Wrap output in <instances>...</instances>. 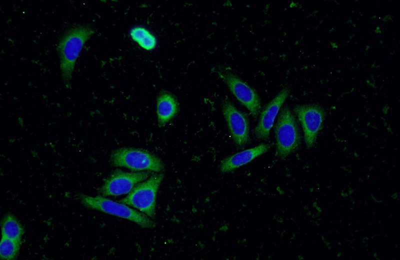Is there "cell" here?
<instances>
[{"instance_id": "6da1fadb", "label": "cell", "mask_w": 400, "mask_h": 260, "mask_svg": "<svg viewBox=\"0 0 400 260\" xmlns=\"http://www.w3.org/2000/svg\"><path fill=\"white\" fill-rule=\"evenodd\" d=\"M91 27L78 25L70 28L61 38L57 50L60 57V69L65 87L70 88L76 60L86 42L94 34Z\"/></svg>"}, {"instance_id": "7a4b0ae2", "label": "cell", "mask_w": 400, "mask_h": 260, "mask_svg": "<svg viewBox=\"0 0 400 260\" xmlns=\"http://www.w3.org/2000/svg\"><path fill=\"white\" fill-rule=\"evenodd\" d=\"M79 198L85 206L103 212L130 220L143 228H153L155 222L146 214L138 212L126 204L114 202L100 196H90L79 194Z\"/></svg>"}, {"instance_id": "3957f363", "label": "cell", "mask_w": 400, "mask_h": 260, "mask_svg": "<svg viewBox=\"0 0 400 260\" xmlns=\"http://www.w3.org/2000/svg\"><path fill=\"white\" fill-rule=\"evenodd\" d=\"M110 162L114 166L126 168L135 172H159L164 168L160 158L140 148H123L115 150L111 154Z\"/></svg>"}, {"instance_id": "277c9868", "label": "cell", "mask_w": 400, "mask_h": 260, "mask_svg": "<svg viewBox=\"0 0 400 260\" xmlns=\"http://www.w3.org/2000/svg\"><path fill=\"white\" fill-rule=\"evenodd\" d=\"M276 139V155L284 158L299 146L300 136L294 116L285 107L280 113L274 128Z\"/></svg>"}, {"instance_id": "5b68a950", "label": "cell", "mask_w": 400, "mask_h": 260, "mask_svg": "<svg viewBox=\"0 0 400 260\" xmlns=\"http://www.w3.org/2000/svg\"><path fill=\"white\" fill-rule=\"evenodd\" d=\"M164 178L162 174H155L136 186L118 202L132 206L151 218L156 215V198Z\"/></svg>"}, {"instance_id": "8992f818", "label": "cell", "mask_w": 400, "mask_h": 260, "mask_svg": "<svg viewBox=\"0 0 400 260\" xmlns=\"http://www.w3.org/2000/svg\"><path fill=\"white\" fill-rule=\"evenodd\" d=\"M217 74L240 103L248 110L252 116L256 118L260 111L261 104L256 90L228 71L219 69Z\"/></svg>"}, {"instance_id": "52a82bcc", "label": "cell", "mask_w": 400, "mask_h": 260, "mask_svg": "<svg viewBox=\"0 0 400 260\" xmlns=\"http://www.w3.org/2000/svg\"><path fill=\"white\" fill-rule=\"evenodd\" d=\"M294 112L300 122L306 146L310 148L316 142L322 128L325 116L324 110L316 104L298 105L294 108Z\"/></svg>"}, {"instance_id": "ba28073f", "label": "cell", "mask_w": 400, "mask_h": 260, "mask_svg": "<svg viewBox=\"0 0 400 260\" xmlns=\"http://www.w3.org/2000/svg\"><path fill=\"white\" fill-rule=\"evenodd\" d=\"M148 172H128L116 170L105 180L100 189L103 196H118L131 192L138 182L146 180Z\"/></svg>"}, {"instance_id": "9c48e42d", "label": "cell", "mask_w": 400, "mask_h": 260, "mask_svg": "<svg viewBox=\"0 0 400 260\" xmlns=\"http://www.w3.org/2000/svg\"><path fill=\"white\" fill-rule=\"evenodd\" d=\"M221 108L234 143L238 148H244L249 142L250 126L248 117L228 98L222 100Z\"/></svg>"}, {"instance_id": "30bf717a", "label": "cell", "mask_w": 400, "mask_h": 260, "mask_svg": "<svg viewBox=\"0 0 400 260\" xmlns=\"http://www.w3.org/2000/svg\"><path fill=\"white\" fill-rule=\"evenodd\" d=\"M288 94V88H286L282 90L264 108L260 114L258 122L254 130L256 138L263 140L269 138L270 130L273 126L275 118Z\"/></svg>"}, {"instance_id": "8fae6325", "label": "cell", "mask_w": 400, "mask_h": 260, "mask_svg": "<svg viewBox=\"0 0 400 260\" xmlns=\"http://www.w3.org/2000/svg\"><path fill=\"white\" fill-rule=\"evenodd\" d=\"M270 148L269 144H262L228 156L220 162V170L223 172H230L267 152Z\"/></svg>"}, {"instance_id": "7c38bea8", "label": "cell", "mask_w": 400, "mask_h": 260, "mask_svg": "<svg viewBox=\"0 0 400 260\" xmlns=\"http://www.w3.org/2000/svg\"><path fill=\"white\" fill-rule=\"evenodd\" d=\"M178 104L175 98L168 92H162L156 101V114L160 126H164L177 114Z\"/></svg>"}, {"instance_id": "4fadbf2b", "label": "cell", "mask_w": 400, "mask_h": 260, "mask_svg": "<svg viewBox=\"0 0 400 260\" xmlns=\"http://www.w3.org/2000/svg\"><path fill=\"white\" fill-rule=\"evenodd\" d=\"M24 228L18 220L12 214L6 215L2 222V236L20 242Z\"/></svg>"}, {"instance_id": "5bb4252c", "label": "cell", "mask_w": 400, "mask_h": 260, "mask_svg": "<svg viewBox=\"0 0 400 260\" xmlns=\"http://www.w3.org/2000/svg\"><path fill=\"white\" fill-rule=\"evenodd\" d=\"M20 242L2 236L0 244L1 259L6 260L14 259L19 251Z\"/></svg>"}, {"instance_id": "9a60e30c", "label": "cell", "mask_w": 400, "mask_h": 260, "mask_svg": "<svg viewBox=\"0 0 400 260\" xmlns=\"http://www.w3.org/2000/svg\"><path fill=\"white\" fill-rule=\"evenodd\" d=\"M138 44L145 50H152L156 47L157 40L154 36L150 32Z\"/></svg>"}, {"instance_id": "2e32d148", "label": "cell", "mask_w": 400, "mask_h": 260, "mask_svg": "<svg viewBox=\"0 0 400 260\" xmlns=\"http://www.w3.org/2000/svg\"><path fill=\"white\" fill-rule=\"evenodd\" d=\"M150 32L142 26H136L130 30V36L132 39L138 44Z\"/></svg>"}]
</instances>
